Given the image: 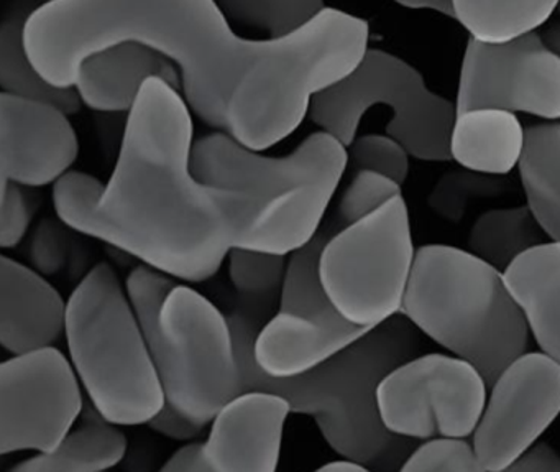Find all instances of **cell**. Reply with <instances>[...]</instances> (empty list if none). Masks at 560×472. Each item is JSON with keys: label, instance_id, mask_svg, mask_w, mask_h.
I'll return each instance as SVG.
<instances>
[{"label": "cell", "instance_id": "3", "mask_svg": "<svg viewBox=\"0 0 560 472\" xmlns=\"http://www.w3.org/2000/svg\"><path fill=\"white\" fill-rule=\"evenodd\" d=\"M241 359L244 392L270 390L291 403V412L311 415L320 435L340 458L372 471H401L416 439L389 431L378 408V387L396 367L421 349V331L395 314L362 337L300 376L275 379L254 359L260 320L250 311L229 316Z\"/></svg>", "mask_w": 560, "mask_h": 472}, {"label": "cell", "instance_id": "37", "mask_svg": "<svg viewBox=\"0 0 560 472\" xmlns=\"http://www.w3.org/2000/svg\"><path fill=\"white\" fill-rule=\"evenodd\" d=\"M402 8L416 9V11H434L445 18L455 19L454 0H395Z\"/></svg>", "mask_w": 560, "mask_h": 472}, {"label": "cell", "instance_id": "21", "mask_svg": "<svg viewBox=\"0 0 560 472\" xmlns=\"http://www.w3.org/2000/svg\"><path fill=\"white\" fill-rule=\"evenodd\" d=\"M127 452L119 425L101 415L86 400L80 428L68 433L50 452H37L15 465V472H101L116 468Z\"/></svg>", "mask_w": 560, "mask_h": 472}, {"label": "cell", "instance_id": "19", "mask_svg": "<svg viewBox=\"0 0 560 472\" xmlns=\"http://www.w3.org/2000/svg\"><path fill=\"white\" fill-rule=\"evenodd\" d=\"M504 280L523 307L537 346L560 362L559 242H544L517 257Z\"/></svg>", "mask_w": 560, "mask_h": 472}, {"label": "cell", "instance_id": "2", "mask_svg": "<svg viewBox=\"0 0 560 472\" xmlns=\"http://www.w3.org/2000/svg\"><path fill=\"white\" fill-rule=\"evenodd\" d=\"M192 146L182 91L152 78L129 111L109 183L65 173L54 186L58 219L176 280H209L234 249L241 203L196 179Z\"/></svg>", "mask_w": 560, "mask_h": 472}, {"label": "cell", "instance_id": "40", "mask_svg": "<svg viewBox=\"0 0 560 472\" xmlns=\"http://www.w3.org/2000/svg\"><path fill=\"white\" fill-rule=\"evenodd\" d=\"M559 11H560V8H559Z\"/></svg>", "mask_w": 560, "mask_h": 472}, {"label": "cell", "instance_id": "39", "mask_svg": "<svg viewBox=\"0 0 560 472\" xmlns=\"http://www.w3.org/2000/svg\"><path fill=\"white\" fill-rule=\"evenodd\" d=\"M542 41L546 47L560 58V22L547 28L546 34L542 35Z\"/></svg>", "mask_w": 560, "mask_h": 472}, {"label": "cell", "instance_id": "14", "mask_svg": "<svg viewBox=\"0 0 560 472\" xmlns=\"http://www.w3.org/2000/svg\"><path fill=\"white\" fill-rule=\"evenodd\" d=\"M560 415V362L524 353L490 387L474 448L483 472L506 471Z\"/></svg>", "mask_w": 560, "mask_h": 472}, {"label": "cell", "instance_id": "36", "mask_svg": "<svg viewBox=\"0 0 560 472\" xmlns=\"http://www.w3.org/2000/svg\"><path fill=\"white\" fill-rule=\"evenodd\" d=\"M165 472H209L205 456V441L189 442L175 452L163 465Z\"/></svg>", "mask_w": 560, "mask_h": 472}, {"label": "cell", "instance_id": "17", "mask_svg": "<svg viewBox=\"0 0 560 472\" xmlns=\"http://www.w3.org/2000/svg\"><path fill=\"white\" fill-rule=\"evenodd\" d=\"M60 291L21 262L0 257V343L12 356L54 346L67 327Z\"/></svg>", "mask_w": 560, "mask_h": 472}, {"label": "cell", "instance_id": "33", "mask_svg": "<svg viewBox=\"0 0 560 472\" xmlns=\"http://www.w3.org/2000/svg\"><path fill=\"white\" fill-rule=\"evenodd\" d=\"M65 222L45 219L40 222L31 244V261L42 275H55L65 267L68 257V235Z\"/></svg>", "mask_w": 560, "mask_h": 472}, {"label": "cell", "instance_id": "28", "mask_svg": "<svg viewBox=\"0 0 560 472\" xmlns=\"http://www.w3.org/2000/svg\"><path fill=\"white\" fill-rule=\"evenodd\" d=\"M290 255L234 247L229 252V277L248 303H261L281 293Z\"/></svg>", "mask_w": 560, "mask_h": 472}, {"label": "cell", "instance_id": "1", "mask_svg": "<svg viewBox=\"0 0 560 472\" xmlns=\"http://www.w3.org/2000/svg\"><path fill=\"white\" fill-rule=\"evenodd\" d=\"M369 37L365 21L326 8L296 34L245 41L215 0H50L25 24L28 57L57 88L77 87L81 65L114 45L160 51L182 70L189 110L257 152L290 137L313 97L357 70Z\"/></svg>", "mask_w": 560, "mask_h": 472}, {"label": "cell", "instance_id": "4", "mask_svg": "<svg viewBox=\"0 0 560 472\" xmlns=\"http://www.w3.org/2000/svg\"><path fill=\"white\" fill-rule=\"evenodd\" d=\"M347 165V147L324 130L280 159L258 156L228 133L202 137L191 152L199 182L237 195L234 247L278 255L316 238Z\"/></svg>", "mask_w": 560, "mask_h": 472}, {"label": "cell", "instance_id": "8", "mask_svg": "<svg viewBox=\"0 0 560 472\" xmlns=\"http://www.w3.org/2000/svg\"><path fill=\"white\" fill-rule=\"evenodd\" d=\"M373 106L392 110L386 134L401 142L415 159L452 160L455 103L432 93L415 67L383 50L366 51L355 71L317 93L307 116L320 130L349 147Z\"/></svg>", "mask_w": 560, "mask_h": 472}, {"label": "cell", "instance_id": "5", "mask_svg": "<svg viewBox=\"0 0 560 472\" xmlns=\"http://www.w3.org/2000/svg\"><path fill=\"white\" fill-rule=\"evenodd\" d=\"M401 314L439 346L477 367L488 389L529 346L526 313L503 272L452 245L416 251Z\"/></svg>", "mask_w": 560, "mask_h": 472}, {"label": "cell", "instance_id": "12", "mask_svg": "<svg viewBox=\"0 0 560 472\" xmlns=\"http://www.w3.org/2000/svg\"><path fill=\"white\" fill-rule=\"evenodd\" d=\"M80 382L54 346L0 364V456L54 451L86 405Z\"/></svg>", "mask_w": 560, "mask_h": 472}, {"label": "cell", "instance_id": "13", "mask_svg": "<svg viewBox=\"0 0 560 472\" xmlns=\"http://www.w3.org/2000/svg\"><path fill=\"white\" fill-rule=\"evenodd\" d=\"M457 114L478 107L560 119V58L537 32L513 41H468L458 80Z\"/></svg>", "mask_w": 560, "mask_h": 472}, {"label": "cell", "instance_id": "20", "mask_svg": "<svg viewBox=\"0 0 560 472\" xmlns=\"http://www.w3.org/2000/svg\"><path fill=\"white\" fill-rule=\"evenodd\" d=\"M526 129L511 111L478 107L455 117L452 160L474 172L503 176L520 165Z\"/></svg>", "mask_w": 560, "mask_h": 472}, {"label": "cell", "instance_id": "30", "mask_svg": "<svg viewBox=\"0 0 560 472\" xmlns=\"http://www.w3.org/2000/svg\"><path fill=\"white\" fill-rule=\"evenodd\" d=\"M349 163L360 172L382 173L388 179L395 180L402 185L408 179L409 156L405 146L395 137L378 136V134H369V136L357 137L349 147Z\"/></svg>", "mask_w": 560, "mask_h": 472}, {"label": "cell", "instance_id": "34", "mask_svg": "<svg viewBox=\"0 0 560 472\" xmlns=\"http://www.w3.org/2000/svg\"><path fill=\"white\" fill-rule=\"evenodd\" d=\"M150 428L165 438L175 439V441H189L205 431L206 426L192 422L188 416L183 415L175 406L165 403L162 410L149 422Z\"/></svg>", "mask_w": 560, "mask_h": 472}, {"label": "cell", "instance_id": "10", "mask_svg": "<svg viewBox=\"0 0 560 472\" xmlns=\"http://www.w3.org/2000/svg\"><path fill=\"white\" fill-rule=\"evenodd\" d=\"M327 239L329 232H317L290 255L280 308L255 336V362L275 379L314 369L372 330L343 318L320 284L319 255Z\"/></svg>", "mask_w": 560, "mask_h": 472}, {"label": "cell", "instance_id": "6", "mask_svg": "<svg viewBox=\"0 0 560 472\" xmlns=\"http://www.w3.org/2000/svg\"><path fill=\"white\" fill-rule=\"evenodd\" d=\"M127 295L162 380L166 403L199 425L244 392L234 331L208 298L139 265Z\"/></svg>", "mask_w": 560, "mask_h": 472}, {"label": "cell", "instance_id": "26", "mask_svg": "<svg viewBox=\"0 0 560 472\" xmlns=\"http://www.w3.org/2000/svg\"><path fill=\"white\" fill-rule=\"evenodd\" d=\"M234 21L268 32L271 38L296 34L326 9L324 0H219Z\"/></svg>", "mask_w": 560, "mask_h": 472}, {"label": "cell", "instance_id": "31", "mask_svg": "<svg viewBox=\"0 0 560 472\" xmlns=\"http://www.w3.org/2000/svg\"><path fill=\"white\" fill-rule=\"evenodd\" d=\"M401 195V185L382 173L360 170L343 192L339 218L343 226L353 225L378 211L386 203Z\"/></svg>", "mask_w": 560, "mask_h": 472}, {"label": "cell", "instance_id": "16", "mask_svg": "<svg viewBox=\"0 0 560 472\" xmlns=\"http://www.w3.org/2000/svg\"><path fill=\"white\" fill-rule=\"evenodd\" d=\"M291 403L270 390H247L212 419L205 441L209 472H275Z\"/></svg>", "mask_w": 560, "mask_h": 472}, {"label": "cell", "instance_id": "38", "mask_svg": "<svg viewBox=\"0 0 560 472\" xmlns=\"http://www.w3.org/2000/svg\"><path fill=\"white\" fill-rule=\"evenodd\" d=\"M320 472H365L369 469L360 462L353 461V459H337V461H329L319 468Z\"/></svg>", "mask_w": 560, "mask_h": 472}, {"label": "cell", "instance_id": "11", "mask_svg": "<svg viewBox=\"0 0 560 472\" xmlns=\"http://www.w3.org/2000/svg\"><path fill=\"white\" fill-rule=\"evenodd\" d=\"M488 383L458 356L425 354L396 367L378 387V408L389 431L412 439L474 435Z\"/></svg>", "mask_w": 560, "mask_h": 472}, {"label": "cell", "instance_id": "24", "mask_svg": "<svg viewBox=\"0 0 560 472\" xmlns=\"http://www.w3.org/2000/svg\"><path fill=\"white\" fill-rule=\"evenodd\" d=\"M546 238L529 206L490 209L471 226L468 251L504 274L517 257L547 242Z\"/></svg>", "mask_w": 560, "mask_h": 472}, {"label": "cell", "instance_id": "9", "mask_svg": "<svg viewBox=\"0 0 560 472\" xmlns=\"http://www.w3.org/2000/svg\"><path fill=\"white\" fill-rule=\"evenodd\" d=\"M411 222L402 195L329 235L319 277L343 318L373 327L401 313L415 264Z\"/></svg>", "mask_w": 560, "mask_h": 472}, {"label": "cell", "instance_id": "22", "mask_svg": "<svg viewBox=\"0 0 560 472\" xmlns=\"http://www.w3.org/2000/svg\"><path fill=\"white\" fill-rule=\"evenodd\" d=\"M517 166L527 206L547 238L560 244V123L526 129V147Z\"/></svg>", "mask_w": 560, "mask_h": 472}, {"label": "cell", "instance_id": "32", "mask_svg": "<svg viewBox=\"0 0 560 472\" xmlns=\"http://www.w3.org/2000/svg\"><path fill=\"white\" fill-rule=\"evenodd\" d=\"M34 216V206L19 183L2 180L0 198V245L2 249L18 247L24 241Z\"/></svg>", "mask_w": 560, "mask_h": 472}, {"label": "cell", "instance_id": "25", "mask_svg": "<svg viewBox=\"0 0 560 472\" xmlns=\"http://www.w3.org/2000/svg\"><path fill=\"white\" fill-rule=\"evenodd\" d=\"M455 21L481 42L513 41L537 32L560 8V0H454Z\"/></svg>", "mask_w": 560, "mask_h": 472}, {"label": "cell", "instance_id": "23", "mask_svg": "<svg viewBox=\"0 0 560 472\" xmlns=\"http://www.w3.org/2000/svg\"><path fill=\"white\" fill-rule=\"evenodd\" d=\"M31 14L25 9L14 11L0 28V87L4 93L51 104L68 116L77 114L83 104L77 88H57L48 83L28 57L25 24Z\"/></svg>", "mask_w": 560, "mask_h": 472}, {"label": "cell", "instance_id": "27", "mask_svg": "<svg viewBox=\"0 0 560 472\" xmlns=\"http://www.w3.org/2000/svg\"><path fill=\"white\" fill-rule=\"evenodd\" d=\"M508 186L500 176L485 175L464 169L445 173L428 198L429 208L445 221L460 222L478 199L497 198Z\"/></svg>", "mask_w": 560, "mask_h": 472}, {"label": "cell", "instance_id": "15", "mask_svg": "<svg viewBox=\"0 0 560 472\" xmlns=\"http://www.w3.org/2000/svg\"><path fill=\"white\" fill-rule=\"evenodd\" d=\"M80 153L68 114L14 94H0V176L27 188L57 183Z\"/></svg>", "mask_w": 560, "mask_h": 472}, {"label": "cell", "instance_id": "35", "mask_svg": "<svg viewBox=\"0 0 560 472\" xmlns=\"http://www.w3.org/2000/svg\"><path fill=\"white\" fill-rule=\"evenodd\" d=\"M511 472H560V454L546 442H539L526 449L514 459L506 469Z\"/></svg>", "mask_w": 560, "mask_h": 472}, {"label": "cell", "instance_id": "7", "mask_svg": "<svg viewBox=\"0 0 560 472\" xmlns=\"http://www.w3.org/2000/svg\"><path fill=\"white\" fill-rule=\"evenodd\" d=\"M70 360L88 400L114 425H149L165 406L162 380L113 265L88 272L68 300Z\"/></svg>", "mask_w": 560, "mask_h": 472}, {"label": "cell", "instance_id": "29", "mask_svg": "<svg viewBox=\"0 0 560 472\" xmlns=\"http://www.w3.org/2000/svg\"><path fill=\"white\" fill-rule=\"evenodd\" d=\"M405 472H483L474 442L454 436H435L412 449Z\"/></svg>", "mask_w": 560, "mask_h": 472}, {"label": "cell", "instance_id": "18", "mask_svg": "<svg viewBox=\"0 0 560 472\" xmlns=\"http://www.w3.org/2000/svg\"><path fill=\"white\" fill-rule=\"evenodd\" d=\"M160 78L182 91V74L170 58L137 42H124L97 51L81 65L77 90L91 110L130 111L147 81Z\"/></svg>", "mask_w": 560, "mask_h": 472}]
</instances>
